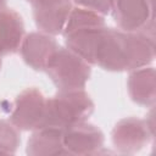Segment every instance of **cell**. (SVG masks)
Returning <instances> with one entry per match:
<instances>
[{"label":"cell","mask_w":156,"mask_h":156,"mask_svg":"<svg viewBox=\"0 0 156 156\" xmlns=\"http://www.w3.org/2000/svg\"><path fill=\"white\" fill-rule=\"evenodd\" d=\"M106 27L105 17L93 10L72 7L62 34L66 46L93 65L95 49L102 29Z\"/></svg>","instance_id":"cell-1"},{"label":"cell","mask_w":156,"mask_h":156,"mask_svg":"<svg viewBox=\"0 0 156 156\" xmlns=\"http://www.w3.org/2000/svg\"><path fill=\"white\" fill-rule=\"evenodd\" d=\"M94 108V102L84 89L58 90L46 101L45 126L65 129L71 124L87 121Z\"/></svg>","instance_id":"cell-2"},{"label":"cell","mask_w":156,"mask_h":156,"mask_svg":"<svg viewBox=\"0 0 156 156\" xmlns=\"http://www.w3.org/2000/svg\"><path fill=\"white\" fill-rule=\"evenodd\" d=\"M51 82L58 90L84 89L90 78V65L67 46H58L45 68Z\"/></svg>","instance_id":"cell-3"},{"label":"cell","mask_w":156,"mask_h":156,"mask_svg":"<svg viewBox=\"0 0 156 156\" xmlns=\"http://www.w3.org/2000/svg\"><path fill=\"white\" fill-rule=\"evenodd\" d=\"M110 13L123 32L155 35V0H113Z\"/></svg>","instance_id":"cell-4"},{"label":"cell","mask_w":156,"mask_h":156,"mask_svg":"<svg viewBox=\"0 0 156 156\" xmlns=\"http://www.w3.org/2000/svg\"><path fill=\"white\" fill-rule=\"evenodd\" d=\"M93 65L110 72L129 71L127 32L105 27L95 49Z\"/></svg>","instance_id":"cell-5"},{"label":"cell","mask_w":156,"mask_h":156,"mask_svg":"<svg viewBox=\"0 0 156 156\" xmlns=\"http://www.w3.org/2000/svg\"><path fill=\"white\" fill-rule=\"evenodd\" d=\"M48 99L37 88L24 89L13 101L10 122L18 130H35L45 126Z\"/></svg>","instance_id":"cell-6"},{"label":"cell","mask_w":156,"mask_h":156,"mask_svg":"<svg viewBox=\"0 0 156 156\" xmlns=\"http://www.w3.org/2000/svg\"><path fill=\"white\" fill-rule=\"evenodd\" d=\"M105 136L100 128L82 121L63 129V147L66 155H96L104 149Z\"/></svg>","instance_id":"cell-7"},{"label":"cell","mask_w":156,"mask_h":156,"mask_svg":"<svg viewBox=\"0 0 156 156\" xmlns=\"http://www.w3.org/2000/svg\"><path fill=\"white\" fill-rule=\"evenodd\" d=\"M112 144L121 154H135L140 151L154 136V130L146 119L127 117L116 123L111 133Z\"/></svg>","instance_id":"cell-8"},{"label":"cell","mask_w":156,"mask_h":156,"mask_svg":"<svg viewBox=\"0 0 156 156\" xmlns=\"http://www.w3.org/2000/svg\"><path fill=\"white\" fill-rule=\"evenodd\" d=\"M33 7L37 28L50 35L62 34L72 10V0H26Z\"/></svg>","instance_id":"cell-9"},{"label":"cell","mask_w":156,"mask_h":156,"mask_svg":"<svg viewBox=\"0 0 156 156\" xmlns=\"http://www.w3.org/2000/svg\"><path fill=\"white\" fill-rule=\"evenodd\" d=\"M57 44L54 35L43 32H32L24 35L20 46L23 61L35 71H45L52 54L57 50Z\"/></svg>","instance_id":"cell-10"},{"label":"cell","mask_w":156,"mask_h":156,"mask_svg":"<svg viewBox=\"0 0 156 156\" xmlns=\"http://www.w3.org/2000/svg\"><path fill=\"white\" fill-rule=\"evenodd\" d=\"M24 38V24L21 15L12 9L0 10V56L18 51Z\"/></svg>","instance_id":"cell-11"},{"label":"cell","mask_w":156,"mask_h":156,"mask_svg":"<svg viewBox=\"0 0 156 156\" xmlns=\"http://www.w3.org/2000/svg\"><path fill=\"white\" fill-rule=\"evenodd\" d=\"M26 152L29 156L66 155L63 147V129L45 126L33 130L28 139Z\"/></svg>","instance_id":"cell-12"},{"label":"cell","mask_w":156,"mask_h":156,"mask_svg":"<svg viewBox=\"0 0 156 156\" xmlns=\"http://www.w3.org/2000/svg\"><path fill=\"white\" fill-rule=\"evenodd\" d=\"M128 94L132 101L140 106L152 107L156 100V74L152 67H141L128 77Z\"/></svg>","instance_id":"cell-13"},{"label":"cell","mask_w":156,"mask_h":156,"mask_svg":"<svg viewBox=\"0 0 156 156\" xmlns=\"http://www.w3.org/2000/svg\"><path fill=\"white\" fill-rule=\"evenodd\" d=\"M20 144V130L10 121L0 119V155L15 154Z\"/></svg>","instance_id":"cell-14"},{"label":"cell","mask_w":156,"mask_h":156,"mask_svg":"<svg viewBox=\"0 0 156 156\" xmlns=\"http://www.w3.org/2000/svg\"><path fill=\"white\" fill-rule=\"evenodd\" d=\"M77 6L93 10L102 16H106L111 12L113 0H72Z\"/></svg>","instance_id":"cell-15"},{"label":"cell","mask_w":156,"mask_h":156,"mask_svg":"<svg viewBox=\"0 0 156 156\" xmlns=\"http://www.w3.org/2000/svg\"><path fill=\"white\" fill-rule=\"evenodd\" d=\"M6 1L7 0H0V10L5 9V5H6Z\"/></svg>","instance_id":"cell-16"},{"label":"cell","mask_w":156,"mask_h":156,"mask_svg":"<svg viewBox=\"0 0 156 156\" xmlns=\"http://www.w3.org/2000/svg\"><path fill=\"white\" fill-rule=\"evenodd\" d=\"M0 69H1V58H0Z\"/></svg>","instance_id":"cell-17"}]
</instances>
